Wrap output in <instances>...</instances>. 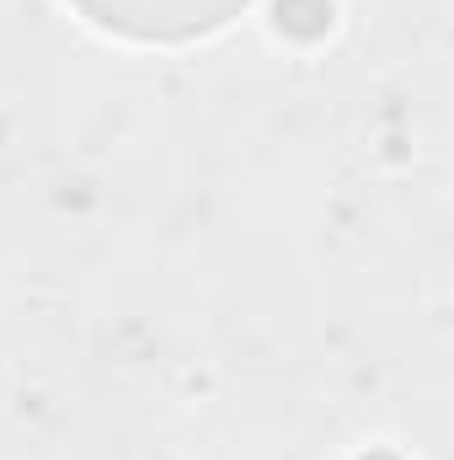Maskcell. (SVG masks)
<instances>
[{
	"instance_id": "1",
	"label": "cell",
	"mask_w": 454,
	"mask_h": 460,
	"mask_svg": "<svg viewBox=\"0 0 454 460\" xmlns=\"http://www.w3.org/2000/svg\"><path fill=\"white\" fill-rule=\"evenodd\" d=\"M92 27L128 43H193L230 27L251 0H70Z\"/></svg>"
}]
</instances>
